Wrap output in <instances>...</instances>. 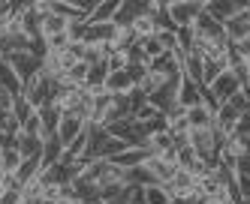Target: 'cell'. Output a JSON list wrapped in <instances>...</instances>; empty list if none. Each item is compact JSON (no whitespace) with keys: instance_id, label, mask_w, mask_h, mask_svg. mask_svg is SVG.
Returning a JSON list of instances; mask_svg holds the SVG:
<instances>
[{"instance_id":"44dd1931","label":"cell","mask_w":250,"mask_h":204,"mask_svg":"<svg viewBox=\"0 0 250 204\" xmlns=\"http://www.w3.org/2000/svg\"><path fill=\"white\" fill-rule=\"evenodd\" d=\"M124 186H157L154 174L145 168V162L136 165V168H127L124 171Z\"/></svg>"},{"instance_id":"f6af8a7d","label":"cell","mask_w":250,"mask_h":204,"mask_svg":"<svg viewBox=\"0 0 250 204\" xmlns=\"http://www.w3.org/2000/svg\"><path fill=\"white\" fill-rule=\"evenodd\" d=\"M241 93H244V96H247V102H250V84H247V87H241Z\"/></svg>"},{"instance_id":"8992f818","label":"cell","mask_w":250,"mask_h":204,"mask_svg":"<svg viewBox=\"0 0 250 204\" xmlns=\"http://www.w3.org/2000/svg\"><path fill=\"white\" fill-rule=\"evenodd\" d=\"M3 60L15 69V75L21 78V84L30 81V78H37L40 75V66H42V60L33 51H15V54H9V57H3Z\"/></svg>"},{"instance_id":"52a82bcc","label":"cell","mask_w":250,"mask_h":204,"mask_svg":"<svg viewBox=\"0 0 250 204\" xmlns=\"http://www.w3.org/2000/svg\"><path fill=\"white\" fill-rule=\"evenodd\" d=\"M103 90L109 96H130L136 90V84H133L127 69H109V75H105V81H103Z\"/></svg>"},{"instance_id":"6da1fadb","label":"cell","mask_w":250,"mask_h":204,"mask_svg":"<svg viewBox=\"0 0 250 204\" xmlns=\"http://www.w3.org/2000/svg\"><path fill=\"white\" fill-rule=\"evenodd\" d=\"M202 12H205V0H169L166 3V15H169L175 30L193 27Z\"/></svg>"},{"instance_id":"484cf974","label":"cell","mask_w":250,"mask_h":204,"mask_svg":"<svg viewBox=\"0 0 250 204\" xmlns=\"http://www.w3.org/2000/svg\"><path fill=\"white\" fill-rule=\"evenodd\" d=\"M136 45H139V51H142V54H145L148 66H151V60H157V57H163V54H166V48L160 45L157 36H148V39H136Z\"/></svg>"},{"instance_id":"f546056e","label":"cell","mask_w":250,"mask_h":204,"mask_svg":"<svg viewBox=\"0 0 250 204\" xmlns=\"http://www.w3.org/2000/svg\"><path fill=\"white\" fill-rule=\"evenodd\" d=\"M178 168H184V171H193L196 168V162H199V156H196V150L190 144H184V147H178Z\"/></svg>"},{"instance_id":"ee69618b","label":"cell","mask_w":250,"mask_h":204,"mask_svg":"<svg viewBox=\"0 0 250 204\" xmlns=\"http://www.w3.org/2000/svg\"><path fill=\"white\" fill-rule=\"evenodd\" d=\"M232 45H235V48H238V54H241V57H244V60H250V36H244V39H241V42H232Z\"/></svg>"},{"instance_id":"3957f363","label":"cell","mask_w":250,"mask_h":204,"mask_svg":"<svg viewBox=\"0 0 250 204\" xmlns=\"http://www.w3.org/2000/svg\"><path fill=\"white\" fill-rule=\"evenodd\" d=\"M238 90H241L238 78L232 75V69H226V72H220V75H217V78H214V81H211V84L205 87V102L217 108V105L229 102L232 96L238 93Z\"/></svg>"},{"instance_id":"5b68a950","label":"cell","mask_w":250,"mask_h":204,"mask_svg":"<svg viewBox=\"0 0 250 204\" xmlns=\"http://www.w3.org/2000/svg\"><path fill=\"white\" fill-rule=\"evenodd\" d=\"M55 93H58V84H51L42 72L37 78H30V81H24V87H21V96L33 105V108H42V105H48L51 99H55Z\"/></svg>"},{"instance_id":"8d00e7d4","label":"cell","mask_w":250,"mask_h":204,"mask_svg":"<svg viewBox=\"0 0 250 204\" xmlns=\"http://www.w3.org/2000/svg\"><path fill=\"white\" fill-rule=\"evenodd\" d=\"M105 63H109V69H127L130 66V54L127 51H112Z\"/></svg>"},{"instance_id":"ab89813d","label":"cell","mask_w":250,"mask_h":204,"mask_svg":"<svg viewBox=\"0 0 250 204\" xmlns=\"http://www.w3.org/2000/svg\"><path fill=\"white\" fill-rule=\"evenodd\" d=\"M127 201H130V204H148L145 186H127Z\"/></svg>"},{"instance_id":"9a60e30c","label":"cell","mask_w":250,"mask_h":204,"mask_svg":"<svg viewBox=\"0 0 250 204\" xmlns=\"http://www.w3.org/2000/svg\"><path fill=\"white\" fill-rule=\"evenodd\" d=\"M12 147L19 150L24 159H30V156H42V138H33V135H24L21 129L12 135Z\"/></svg>"},{"instance_id":"f35d334b","label":"cell","mask_w":250,"mask_h":204,"mask_svg":"<svg viewBox=\"0 0 250 204\" xmlns=\"http://www.w3.org/2000/svg\"><path fill=\"white\" fill-rule=\"evenodd\" d=\"M232 135H238V138L250 141V111L238 117V126H235V132H232Z\"/></svg>"},{"instance_id":"d590c367","label":"cell","mask_w":250,"mask_h":204,"mask_svg":"<svg viewBox=\"0 0 250 204\" xmlns=\"http://www.w3.org/2000/svg\"><path fill=\"white\" fill-rule=\"evenodd\" d=\"M127 102H130V114L136 117V114H139V111H142V108H145V105H148V96H145V93H142V90L136 87V90H133V93L127 96Z\"/></svg>"},{"instance_id":"74e56055","label":"cell","mask_w":250,"mask_h":204,"mask_svg":"<svg viewBox=\"0 0 250 204\" xmlns=\"http://www.w3.org/2000/svg\"><path fill=\"white\" fill-rule=\"evenodd\" d=\"M127 72H130V78H133V84L139 87L142 81H145V75H148V66H145V63H130V66H127Z\"/></svg>"},{"instance_id":"b9f144b4","label":"cell","mask_w":250,"mask_h":204,"mask_svg":"<svg viewBox=\"0 0 250 204\" xmlns=\"http://www.w3.org/2000/svg\"><path fill=\"white\" fill-rule=\"evenodd\" d=\"M121 195H124V186H105V189H100V201L103 204H109V201H115Z\"/></svg>"},{"instance_id":"7dc6e473","label":"cell","mask_w":250,"mask_h":204,"mask_svg":"<svg viewBox=\"0 0 250 204\" xmlns=\"http://www.w3.org/2000/svg\"><path fill=\"white\" fill-rule=\"evenodd\" d=\"M247 72H250V60H247Z\"/></svg>"},{"instance_id":"ac0fdd59","label":"cell","mask_w":250,"mask_h":204,"mask_svg":"<svg viewBox=\"0 0 250 204\" xmlns=\"http://www.w3.org/2000/svg\"><path fill=\"white\" fill-rule=\"evenodd\" d=\"M66 24H69V18L58 15V12H48L42 21H40V39H51V36H58V33H66Z\"/></svg>"},{"instance_id":"e0dca14e","label":"cell","mask_w":250,"mask_h":204,"mask_svg":"<svg viewBox=\"0 0 250 204\" xmlns=\"http://www.w3.org/2000/svg\"><path fill=\"white\" fill-rule=\"evenodd\" d=\"M118 6H121V0H97L94 12L87 15V24H109V21H115Z\"/></svg>"},{"instance_id":"5bb4252c","label":"cell","mask_w":250,"mask_h":204,"mask_svg":"<svg viewBox=\"0 0 250 204\" xmlns=\"http://www.w3.org/2000/svg\"><path fill=\"white\" fill-rule=\"evenodd\" d=\"M184 117L190 123V129H205V126H214V105L208 102H199L184 111Z\"/></svg>"},{"instance_id":"83f0119b","label":"cell","mask_w":250,"mask_h":204,"mask_svg":"<svg viewBox=\"0 0 250 204\" xmlns=\"http://www.w3.org/2000/svg\"><path fill=\"white\" fill-rule=\"evenodd\" d=\"M133 33H136V39H148V36H157V21L145 12V15H139L136 21H133Z\"/></svg>"},{"instance_id":"4316f807","label":"cell","mask_w":250,"mask_h":204,"mask_svg":"<svg viewBox=\"0 0 250 204\" xmlns=\"http://www.w3.org/2000/svg\"><path fill=\"white\" fill-rule=\"evenodd\" d=\"M0 162H3V174H15V171H19V165L24 162V156L9 144V147H3V150H0Z\"/></svg>"},{"instance_id":"9c48e42d","label":"cell","mask_w":250,"mask_h":204,"mask_svg":"<svg viewBox=\"0 0 250 204\" xmlns=\"http://www.w3.org/2000/svg\"><path fill=\"white\" fill-rule=\"evenodd\" d=\"M238 111L232 108L229 102H223V105H217L214 108V129L220 132V138H229L232 132H235V126H238Z\"/></svg>"},{"instance_id":"60d3db41","label":"cell","mask_w":250,"mask_h":204,"mask_svg":"<svg viewBox=\"0 0 250 204\" xmlns=\"http://www.w3.org/2000/svg\"><path fill=\"white\" fill-rule=\"evenodd\" d=\"M229 105H232V108H235V111H238V114H247V111H250V102H247V96L241 93V90H238V93H235V96H232V99H229Z\"/></svg>"},{"instance_id":"d4e9b609","label":"cell","mask_w":250,"mask_h":204,"mask_svg":"<svg viewBox=\"0 0 250 204\" xmlns=\"http://www.w3.org/2000/svg\"><path fill=\"white\" fill-rule=\"evenodd\" d=\"M63 156V144L51 135V138H42V165L48 168V165H58Z\"/></svg>"},{"instance_id":"7402d4cb","label":"cell","mask_w":250,"mask_h":204,"mask_svg":"<svg viewBox=\"0 0 250 204\" xmlns=\"http://www.w3.org/2000/svg\"><path fill=\"white\" fill-rule=\"evenodd\" d=\"M37 114H40V123H42V135L45 138H51L58 132V123H61V111L55 108V105H42V108H37Z\"/></svg>"},{"instance_id":"4dcf8cb0","label":"cell","mask_w":250,"mask_h":204,"mask_svg":"<svg viewBox=\"0 0 250 204\" xmlns=\"http://www.w3.org/2000/svg\"><path fill=\"white\" fill-rule=\"evenodd\" d=\"M163 81H166V78L160 75V72H151V69H148V75H145V81L139 84V90H142L145 96H151V93H157V90L163 87Z\"/></svg>"},{"instance_id":"ba28073f","label":"cell","mask_w":250,"mask_h":204,"mask_svg":"<svg viewBox=\"0 0 250 204\" xmlns=\"http://www.w3.org/2000/svg\"><path fill=\"white\" fill-rule=\"evenodd\" d=\"M87 129V123L84 120H79V117H73V114H61V123H58V132H55V138L63 144V150L69 144H73L82 132Z\"/></svg>"},{"instance_id":"30bf717a","label":"cell","mask_w":250,"mask_h":204,"mask_svg":"<svg viewBox=\"0 0 250 204\" xmlns=\"http://www.w3.org/2000/svg\"><path fill=\"white\" fill-rule=\"evenodd\" d=\"M199 102H205V87H202L199 81H190V78L181 75V87H178V105L187 111V108L199 105Z\"/></svg>"},{"instance_id":"1f68e13d","label":"cell","mask_w":250,"mask_h":204,"mask_svg":"<svg viewBox=\"0 0 250 204\" xmlns=\"http://www.w3.org/2000/svg\"><path fill=\"white\" fill-rule=\"evenodd\" d=\"M145 198H148V204H175L172 198H169V192H166V186H145Z\"/></svg>"},{"instance_id":"cb8c5ba5","label":"cell","mask_w":250,"mask_h":204,"mask_svg":"<svg viewBox=\"0 0 250 204\" xmlns=\"http://www.w3.org/2000/svg\"><path fill=\"white\" fill-rule=\"evenodd\" d=\"M145 159H148L145 147H127V150H124V153H118L112 162L118 165V168H124V171H127V168H136V165H142Z\"/></svg>"},{"instance_id":"4fadbf2b","label":"cell","mask_w":250,"mask_h":204,"mask_svg":"<svg viewBox=\"0 0 250 204\" xmlns=\"http://www.w3.org/2000/svg\"><path fill=\"white\" fill-rule=\"evenodd\" d=\"M145 168L154 174V180L163 186V183H169L172 177H175V171H178V165L175 162H169V159H163V156H148L145 159Z\"/></svg>"},{"instance_id":"e575fe53","label":"cell","mask_w":250,"mask_h":204,"mask_svg":"<svg viewBox=\"0 0 250 204\" xmlns=\"http://www.w3.org/2000/svg\"><path fill=\"white\" fill-rule=\"evenodd\" d=\"M33 111H37V108H33L24 96H15V102H12V114H15V120H19V126H21V120H27V117L33 114Z\"/></svg>"},{"instance_id":"2e32d148","label":"cell","mask_w":250,"mask_h":204,"mask_svg":"<svg viewBox=\"0 0 250 204\" xmlns=\"http://www.w3.org/2000/svg\"><path fill=\"white\" fill-rule=\"evenodd\" d=\"M21 78L15 75V69L0 57V90H3V93H9V96H21Z\"/></svg>"},{"instance_id":"7a4b0ae2","label":"cell","mask_w":250,"mask_h":204,"mask_svg":"<svg viewBox=\"0 0 250 204\" xmlns=\"http://www.w3.org/2000/svg\"><path fill=\"white\" fill-rule=\"evenodd\" d=\"M220 132L214 126H205V129H190V147L196 150V156L205 159V162H214L217 165V153H220Z\"/></svg>"},{"instance_id":"bcb514c9","label":"cell","mask_w":250,"mask_h":204,"mask_svg":"<svg viewBox=\"0 0 250 204\" xmlns=\"http://www.w3.org/2000/svg\"><path fill=\"white\" fill-rule=\"evenodd\" d=\"M181 204H199V198H190V201H181Z\"/></svg>"},{"instance_id":"277c9868","label":"cell","mask_w":250,"mask_h":204,"mask_svg":"<svg viewBox=\"0 0 250 204\" xmlns=\"http://www.w3.org/2000/svg\"><path fill=\"white\" fill-rule=\"evenodd\" d=\"M163 186H166V192H169V198L175 204L190 201V198H199V180H196L190 171H184V168H178L175 177L169 183H163Z\"/></svg>"},{"instance_id":"f1b7e54d","label":"cell","mask_w":250,"mask_h":204,"mask_svg":"<svg viewBox=\"0 0 250 204\" xmlns=\"http://www.w3.org/2000/svg\"><path fill=\"white\" fill-rule=\"evenodd\" d=\"M105 60H109V48H105V45H87V42H84V57H82V63L100 66V63H105Z\"/></svg>"},{"instance_id":"7bdbcfd3","label":"cell","mask_w":250,"mask_h":204,"mask_svg":"<svg viewBox=\"0 0 250 204\" xmlns=\"http://www.w3.org/2000/svg\"><path fill=\"white\" fill-rule=\"evenodd\" d=\"M235 174H247V177H250V150L235 162Z\"/></svg>"},{"instance_id":"ffe728a7","label":"cell","mask_w":250,"mask_h":204,"mask_svg":"<svg viewBox=\"0 0 250 204\" xmlns=\"http://www.w3.org/2000/svg\"><path fill=\"white\" fill-rule=\"evenodd\" d=\"M42 156H30V159H24L21 165H19V171H15L12 177L19 180V186H24V183H30V180H37L40 174H42Z\"/></svg>"},{"instance_id":"836d02e7","label":"cell","mask_w":250,"mask_h":204,"mask_svg":"<svg viewBox=\"0 0 250 204\" xmlns=\"http://www.w3.org/2000/svg\"><path fill=\"white\" fill-rule=\"evenodd\" d=\"M19 129H21L24 135H33V138H45V135H42V123H40V114H37V111H33V114H30L27 120H21V126H19Z\"/></svg>"},{"instance_id":"7c38bea8","label":"cell","mask_w":250,"mask_h":204,"mask_svg":"<svg viewBox=\"0 0 250 204\" xmlns=\"http://www.w3.org/2000/svg\"><path fill=\"white\" fill-rule=\"evenodd\" d=\"M205 12L214 18V21L226 24L229 18H235L241 12V3H232V0H205Z\"/></svg>"},{"instance_id":"603a6c76","label":"cell","mask_w":250,"mask_h":204,"mask_svg":"<svg viewBox=\"0 0 250 204\" xmlns=\"http://www.w3.org/2000/svg\"><path fill=\"white\" fill-rule=\"evenodd\" d=\"M223 27H226L229 42H241L244 36H250V21H247V15H244V12H238L235 18H229Z\"/></svg>"},{"instance_id":"d6986e66","label":"cell","mask_w":250,"mask_h":204,"mask_svg":"<svg viewBox=\"0 0 250 204\" xmlns=\"http://www.w3.org/2000/svg\"><path fill=\"white\" fill-rule=\"evenodd\" d=\"M166 150H175V141L169 135V129H163V132H151L148 141H145V153L148 156H163Z\"/></svg>"},{"instance_id":"d6a6232c","label":"cell","mask_w":250,"mask_h":204,"mask_svg":"<svg viewBox=\"0 0 250 204\" xmlns=\"http://www.w3.org/2000/svg\"><path fill=\"white\" fill-rule=\"evenodd\" d=\"M84 30H87V21H82V18H69V24H66L69 42H84Z\"/></svg>"},{"instance_id":"8fae6325","label":"cell","mask_w":250,"mask_h":204,"mask_svg":"<svg viewBox=\"0 0 250 204\" xmlns=\"http://www.w3.org/2000/svg\"><path fill=\"white\" fill-rule=\"evenodd\" d=\"M139 15H145V0H121V6L115 12V21L118 27H133V21Z\"/></svg>"}]
</instances>
